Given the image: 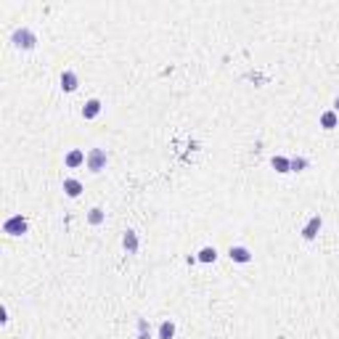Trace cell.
I'll return each mask as SVG.
<instances>
[{
	"label": "cell",
	"mask_w": 339,
	"mask_h": 339,
	"mask_svg": "<svg viewBox=\"0 0 339 339\" xmlns=\"http://www.w3.org/2000/svg\"><path fill=\"white\" fill-rule=\"evenodd\" d=\"M11 43H13V48H19V51H32L37 45V35L29 27H16L11 35Z\"/></svg>",
	"instance_id": "obj_1"
},
{
	"label": "cell",
	"mask_w": 339,
	"mask_h": 339,
	"mask_svg": "<svg viewBox=\"0 0 339 339\" xmlns=\"http://www.w3.org/2000/svg\"><path fill=\"white\" fill-rule=\"evenodd\" d=\"M27 230H29V223H27L24 215H11L3 223V234H8V236H24Z\"/></svg>",
	"instance_id": "obj_2"
},
{
	"label": "cell",
	"mask_w": 339,
	"mask_h": 339,
	"mask_svg": "<svg viewBox=\"0 0 339 339\" xmlns=\"http://www.w3.org/2000/svg\"><path fill=\"white\" fill-rule=\"evenodd\" d=\"M106 162H109V157H106L103 149H90L88 151V170L90 173H101V170H106Z\"/></svg>",
	"instance_id": "obj_3"
},
{
	"label": "cell",
	"mask_w": 339,
	"mask_h": 339,
	"mask_svg": "<svg viewBox=\"0 0 339 339\" xmlns=\"http://www.w3.org/2000/svg\"><path fill=\"white\" fill-rule=\"evenodd\" d=\"M228 257H230V263H239V265L252 263V252H249V246H244V244H234V246H230Z\"/></svg>",
	"instance_id": "obj_4"
},
{
	"label": "cell",
	"mask_w": 339,
	"mask_h": 339,
	"mask_svg": "<svg viewBox=\"0 0 339 339\" xmlns=\"http://www.w3.org/2000/svg\"><path fill=\"white\" fill-rule=\"evenodd\" d=\"M321 228H323V218H321V215H313V218L302 225V239L305 241H313L321 234Z\"/></svg>",
	"instance_id": "obj_5"
},
{
	"label": "cell",
	"mask_w": 339,
	"mask_h": 339,
	"mask_svg": "<svg viewBox=\"0 0 339 339\" xmlns=\"http://www.w3.org/2000/svg\"><path fill=\"white\" fill-rule=\"evenodd\" d=\"M77 88H80V77H77V72L74 69L61 72V90H64V93H74Z\"/></svg>",
	"instance_id": "obj_6"
},
{
	"label": "cell",
	"mask_w": 339,
	"mask_h": 339,
	"mask_svg": "<svg viewBox=\"0 0 339 339\" xmlns=\"http://www.w3.org/2000/svg\"><path fill=\"white\" fill-rule=\"evenodd\" d=\"M85 162H88V154H85L82 149H72V151H67V157H64V164H67L69 170L80 167V164H85Z\"/></svg>",
	"instance_id": "obj_7"
},
{
	"label": "cell",
	"mask_w": 339,
	"mask_h": 339,
	"mask_svg": "<svg viewBox=\"0 0 339 339\" xmlns=\"http://www.w3.org/2000/svg\"><path fill=\"white\" fill-rule=\"evenodd\" d=\"M122 246L128 249V255H135L138 249H141V241H138V234L133 228H128L125 234H122Z\"/></svg>",
	"instance_id": "obj_8"
},
{
	"label": "cell",
	"mask_w": 339,
	"mask_h": 339,
	"mask_svg": "<svg viewBox=\"0 0 339 339\" xmlns=\"http://www.w3.org/2000/svg\"><path fill=\"white\" fill-rule=\"evenodd\" d=\"M101 109H103L101 98H88L85 106H82V119H96L101 114Z\"/></svg>",
	"instance_id": "obj_9"
},
{
	"label": "cell",
	"mask_w": 339,
	"mask_h": 339,
	"mask_svg": "<svg viewBox=\"0 0 339 339\" xmlns=\"http://www.w3.org/2000/svg\"><path fill=\"white\" fill-rule=\"evenodd\" d=\"M61 188H64V194L69 199H77V196L82 194V183L77 180V178H64V186H61Z\"/></svg>",
	"instance_id": "obj_10"
},
{
	"label": "cell",
	"mask_w": 339,
	"mask_h": 339,
	"mask_svg": "<svg viewBox=\"0 0 339 339\" xmlns=\"http://www.w3.org/2000/svg\"><path fill=\"white\" fill-rule=\"evenodd\" d=\"M318 122H321V128H323V130H334V128L339 125V114H336L334 109H326V112L321 114Z\"/></svg>",
	"instance_id": "obj_11"
},
{
	"label": "cell",
	"mask_w": 339,
	"mask_h": 339,
	"mask_svg": "<svg viewBox=\"0 0 339 339\" xmlns=\"http://www.w3.org/2000/svg\"><path fill=\"white\" fill-rule=\"evenodd\" d=\"M157 339H175V321L164 318L159 323V331H157Z\"/></svg>",
	"instance_id": "obj_12"
},
{
	"label": "cell",
	"mask_w": 339,
	"mask_h": 339,
	"mask_svg": "<svg viewBox=\"0 0 339 339\" xmlns=\"http://www.w3.org/2000/svg\"><path fill=\"white\" fill-rule=\"evenodd\" d=\"M270 164H273L276 173H281V175L291 173V162H289V157H281V154H276V157L270 159Z\"/></svg>",
	"instance_id": "obj_13"
},
{
	"label": "cell",
	"mask_w": 339,
	"mask_h": 339,
	"mask_svg": "<svg viewBox=\"0 0 339 339\" xmlns=\"http://www.w3.org/2000/svg\"><path fill=\"white\" fill-rule=\"evenodd\" d=\"M196 260L199 263H215V260H218V249H215V246H202V249L196 252Z\"/></svg>",
	"instance_id": "obj_14"
},
{
	"label": "cell",
	"mask_w": 339,
	"mask_h": 339,
	"mask_svg": "<svg viewBox=\"0 0 339 339\" xmlns=\"http://www.w3.org/2000/svg\"><path fill=\"white\" fill-rule=\"evenodd\" d=\"M103 220H106V212H103L101 207H93V209L88 212V223H90V225H101Z\"/></svg>",
	"instance_id": "obj_15"
},
{
	"label": "cell",
	"mask_w": 339,
	"mask_h": 339,
	"mask_svg": "<svg viewBox=\"0 0 339 339\" xmlns=\"http://www.w3.org/2000/svg\"><path fill=\"white\" fill-rule=\"evenodd\" d=\"M138 339H151V329L146 318H138Z\"/></svg>",
	"instance_id": "obj_16"
},
{
	"label": "cell",
	"mask_w": 339,
	"mask_h": 339,
	"mask_svg": "<svg viewBox=\"0 0 339 339\" xmlns=\"http://www.w3.org/2000/svg\"><path fill=\"white\" fill-rule=\"evenodd\" d=\"M289 162H291V173H302V170L310 164L305 157H289Z\"/></svg>",
	"instance_id": "obj_17"
},
{
	"label": "cell",
	"mask_w": 339,
	"mask_h": 339,
	"mask_svg": "<svg viewBox=\"0 0 339 339\" xmlns=\"http://www.w3.org/2000/svg\"><path fill=\"white\" fill-rule=\"evenodd\" d=\"M0 321H3V323L8 321V310H6V307H0Z\"/></svg>",
	"instance_id": "obj_18"
},
{
	"label": "cell",
	"mask_w": 339,
	"mask_h": 339,
	"mask_svg": "<svg viewBox=\"0 0 339 339\" xmlns=\"http://www.w3.org/2000/svg\"><path fill=\"white\" fill-rule=\"evenodd\" d=\"M334 112H336V114H339V96H336V98H334Z\"/></svg>",
	"instance_id": "obj_19"
}]
</instances>
